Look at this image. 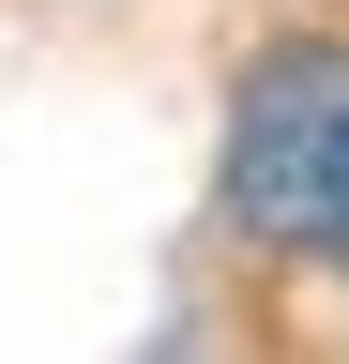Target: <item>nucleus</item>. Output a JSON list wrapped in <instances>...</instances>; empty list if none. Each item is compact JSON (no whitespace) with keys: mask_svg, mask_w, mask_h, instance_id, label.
Returning a JSON list of instances; mask_svg holds the SVG:
<instances>
[{"mask_svg":"<svg viewBox=\"0 0 349 364\" xmlns=\"http://www.w3.org/2000/svg\"><path fill=\"white\" fill-rule=\"evenodd\" d=\"M228 213L349 289V46H334V31H289V46L243 61V107H228Z\"/></svg>","mask_w":349,"mask_h":364,"instance_id":"f257e3e1","label":"nucleus"}]
</instances>
